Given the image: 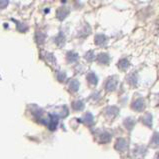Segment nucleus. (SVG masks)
I'll return each instance as SVG.
<instances>
[{"label": "nucleus", "mask_w": 159, "mask_h": 159, "mask_svg": "<svg viewBox=\"0 0 159 159\" xmlns=\"http://www.w3.org/2000/svg\"><path fill=\"white\" fill-rule=\"evenodd\" d=\"M82 122H84V123H86L87 125H92L93 124V115L90 112H87L84 115Z\"/></svg>", "instance_id": "4468645a"}, {"label": "nucleus", "mask_w": 159, "mask_h": 159, "mask_svg": "<svg viewBox=\"0 0 159 159\" xmlns=\"http://www.w3.org/2000/svg\"><path fill=\"white\" fill-rule=\"evenodd\" d=\"M98 138H99V142L100 143H107V142H109V140L111 139V135L108 132H102L98 136Z\"/></svg>", "instance_id": "9d476101"}, {"label": "nucleus", "mask_w": 159, "mask_h": 159, "mask_svg": "<svg viewBox=\"0 0 159 159\" xmlns=\"http://www.w3.org/2000/svg\"><path fill=\"white\" fill-rule=\"evenodd\" d=\"M69 89L71 90L72 92L78 91V89H79V81L76 80V79L71 80L70 83H69Z\"/></svg>", "instance_id": "2eb2a0df"}, {"label": "nucleus", "mask_w": 159, "mask_h": 159, "mask_svg": "<svg viewBox=\"0 0 159 159\" xmlns=\"http://www.w3.org/2000/svg\"><path fill=\"white\" fill-rule=\"evenodd\" d=\"M116 86H117V78L116 77H110L105 84V87L108 91H113V90L116 88Z\"/></svg>", "instance_id": "20e7f679"}, {"label": "nucleus", "mask_w": 159, "mask_h": 159, "mask_svg": "<svg viewBox=\"0 0 159 159\" xmlns=\"http://www.w3.org/2000/svg\"><path fill=\"white\" fill-rule=\"evenodd\" d=\"M72 108H73V110L75 111H81V110H83V108H84V103L81 100H76L72 103Z\"/></svg>", "instance_id": "ddd939ff"}, {"label": "nucleus", "mask_w": 159, "mask_h": 159, "mask_svg": "<svg viewBox=\"0 0 159 159\" xmlns=\"http://www.w3.org/2000/svg\"><path fill=\"white\" fill-rule=\"evenodd\" d=\"M132 108L134 109L135 111H142L144 108V100L142 98H138L137 100H135L132 103Z\"/></svg>", "instance_id": "423d86ee"}, {"label": "nucleus", "mask_w": 159, "mask_h": 159, "mask_svg": "<svg viewBox=\"0 0 159 159\" xmlns=\"http://www.w3.org/2000/svg\"><path fill=\"white\" fill-rule=\"evenodd\" d=\"M87 80L89 81V83H91L92 85H96L98 83V78L93 72H90L87 75Z\"/></svg>", "instance_id": "dca6fc26"}, {"label": "nucleus", "mask_w": 159, "mask_h": 159, "mask_svg": "<svg viewBox=\"0 0 159 159\" xmlns=\"http://www.w3.org/2000/svg\"><path fill=\"white\" fill-rule=\"evenodd\" d=\"M66 58H67V61L69 63H75L79 59V55L73 51H69V52H67Z\"/></svg>", "instance_id": "1a4fd4ad"}, {"label": "nucleus", "mask_w": 159, "mask_h": 159, "mask_svg": "<svg viewBox=\"0 0 159 159\" xmlns=\"http://www.w3.org/2000/svg\"><path fill=\"white\" fill-rule=\"evenodd\" d=\"M69 9L66 8V7H60L57 9L56 11V16L59 20H64L65 18L68 16V14H69Z\"/></svg>", "instance_id": "f03ea898"}, {"label": "nucleus", "mask_w": 159, "mask_h": 159, "mask_svg": "<svg viewBox=\"0 0 159 159\" xmlns=\"http://www.w3.org/2000/svg\"><path fill=\"white\" fill-rule=\"evenodd\" d=\"M106 116L109 117L110 119H112V118H114L118 113H119V109H118L116 106H109L107 109H106Z\"/></svg>", "instance_id": "39448f33"}, {"label": "nucleus", "mask_w": 159, "mask_h": 159, "mask_svg": "<svg viewBox=\"0 0 159 159\" xmlns=\"http://www.w3.org/2000/svg\"><path fill=\"white\" fill-rule=\"evenodd\" d=\"M49 123H48V128L51 131H54L57 128L58 125V121H59V117L57 114H49Z\"/></svg>", "instance_id": "f257e3e1"}, {"label": "nucleus", "mask_w": 159, "mask_h": 159, "mask_svg": "<svg viewBox=\"0 0 159 159\" xmlns=\"http://www.w3.org/2000/svg\"><path fill=\"white\" fill-rule=\"evenodd\" d=\"M128 83H130L131 85H137V76H136V74H131L129 77H128Z\"/></svg>", "instance_id": "4be33fe9"}, {"label": "nucleus", "mask_w": 159, "mask_h": 159, "mask_svg": "<svg viewBox=\"0 0 159 159\" xmlns=\"http://www.w3.org/2000/svg\"><path fill=\"white\" fill-rule=\"evenodd\" d=\"M115 149L118 151L123 152L127 149V142L124 138H119L115 143Z\"/></svg>", "instance_id": "7ed1b4c3"}, {"label": "nucleus", "mask_w": 159, "mask_h": 159, "mask_svg": "<svg viewBox=\"0 0 159 159\" xmlns=\"http://www.w3.org/2000/svg\"><path fill=\"white\" fill-rule=\"evenodd\" d=\"M143 123L145 125H147L148 127L152 126V115L150 114V113H147V114H145V116L143 117Z\"/></svg>", "instance_id": "f3484780"}, {"label": "nucleus", "mask_w": 159, "mask_h": 159, "mask_svg": "<svg viewBox=\"0 0 159 159\" xmlns=\"http://www.w3.org/2000/svg\"><path fill=\"white\" fill-rule=\"evenodd\" d=\"M15 22H16V28H17L18 31H19V32H25V31H27V29H28V28H27L26 24L21 23V22H19V21H15Z\"/></svg>", "instance_id": "aec40b11"}, {"label": "nucleus", "mask_w": 159, "mask_h": 159, "mask_svg": "<svg viewBox=\"0 0 159 159\" xmlns=\"http://www.w3.org/2000/svg\"><path fill=\"white\" fill-rule=\"evenodd\" d=\"M108 38L104 34H98L95 36V44L99 45V46H104L107 43Z\"/></svg>", "instance_id": "0eeeda50"}, {"label": "nucleus", "mask_w": 159, "mask_h": 159, "mask_svg": "<svg viewBox=\"0 0 159 159\" xmlns=\"http://www.w3.org/2000/svg\"><path fill=\"white\" fill-rule=\"evenodd\" d=\"M57 79L60 81V82H63L66 79V73L65 72H58L57 73Z\"/></svg>", "instance_id": "b1692460"}, {"label": "nucleus", "mask_w": 159, "mask_h": 159, "mask_svg": "<svg viewBox=\"0 0 159 159\" xmlns=\"http://www.w3.org/2000/svg\"><path fill=\"white\" fill-rule=\"evenodd\" d=\"M45 37H46V35H45L43 32H37L36 33V41L38 42V44H42L45 40Z\"/></svg>", "instance_id": "412c9836"}, {"label": "nucleus", "mask_w": 159, "mask_h": 159, "mask_svg": "<svg viewBox=\"0 0 159 159\" xmlns=\"http://www.w3.org/2000/svg\"><path fill=\"white\" fill-rule=\"evenodd\" d=\"M46 59L49 61V63L52 62L53 64H55V57L51 53H46Z\"/></svg>", "instance_id": "393cba45"}, {"label": "nucleus", "mask_w": 159, "mask_h": 159, "mask_svg": "<svg viewBox=\"0 0 159 159\" xmlns=\"http://www.w3.org/2000/svg\"><path fill=\"white\" fill-rule=\"evenodd\" d=\"M129 65H130V63H129V61L127 60L126 58L121 59V60H120L119 62H118V67H119V69L122 70V71L126 70L127 68L129 67Z\"/></svg>", "instance_id": "9b49d317"}, {"label": "nucleus", "mask_w": 159, "mask_h": 159, "mask_svg": "<svg viewBox=\"0 0 159 159\" xmlns=\"http://www.w3.org/2000/svg\"><path fill=\"white\" fill-rule=\"evenodd\" d=\"M84 57H85L86 60H88V61H92V60H94L95 57H96V56L94 55V52H93V51H88L87 53L85 54V56H84Z\"/></svg>", "instance_id": "5701e85b"}, {"label": "nucleus", "mask_w": 159, "mask_h": 159, "mask_svg": "<svg viewBox=\"0 0 159 159\" xmlns=\"http://www.w3.org/2000/svg\"><path fill=\"white\" fill-rule=\"evenodd\" d=\"M154 146H158V133L156 132L155 134H154Z\"/></svg>", "instance_id": "bb28decb"}, {"label": "nucleus", "mask_w": 159, "mask_h": 159, "mask_svg": "<svg viewBox=\"0 0 159 159\" xmlns=\"http://www.w3.org/2000/svg\"><path fill=\"white\" fill-rule=\"evenodd\" d=\"M8 3H9L8 0H0V9L5 8L8 5Z\"/></svg>", "instance_id": "a878e982"}, {"label": "nucleus", "mask_w": 159, "mask_h": 159, "mask_svg": "<svg viewBox=\"0 0 159 159\" xmlns=\"http://www.w3.org/2000/svg\"><path fill=\"white\" fill-rule=\"evenodd\" d=\"M135 124V121L132 119V118H127V119H125L124 121V126L126 127L128 130H131L133 128V126Z\"/></svg>", "instance_id": "a211bd4d"}, {"label": "nucleus", "mask_w": 159, "mask_h": 159, "mask_svg": "<svg viewBox=\"0 0 159 159\" xmlns=\"http://www.w3.org/2000/svg\"><path fill=\"white\" fill-rule=\"evenodd\" d=\"M55 43L58 45L59 47H62L63 45L65 44V36L62 32H60L58 34V36L55 38Z\"/></svg>", "instance_id": "f8f14e48"}, {"label": "nucleus", "mask_w": 159, "mask_h": 159, "mask_svg": "<svg viewBox=\"0 0 159 159\" xmlns=\"http://www.w3.org/2000/svg\"><path fill=\"white\" fill-rule=\"evenodd\" d=\"M90 32H91V28H90V26L89 25H84L83 28L80 30L79 36H86V35L90 34Z\"/></svg>", "instance_id": "6ab92c4d"}, {"label": "nucleus", "mask_w": 159, "mask_h": 159, "mask_svg": "<svg viewBox=\"0 0 159 159\" xmlns=\"http://www.w3.org/2000/svg\"><path fill=\"white\" fill-rule=\"evenodd\" d=\"M97 61H98V63H100V64L106 65L109 63V61H110V58H109L108 54L100 53V54H98V56H97Z\"/></svg>", "instance_id": "6e6552de"}]
</instances>
